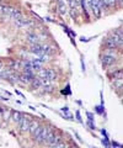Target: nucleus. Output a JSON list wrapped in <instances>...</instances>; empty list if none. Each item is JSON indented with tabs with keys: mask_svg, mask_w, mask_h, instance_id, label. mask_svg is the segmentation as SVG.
Wrapping results in <instances>:
<instances>
[{
	"mask_svg": "<svg viewBox=\"0 0 123 148\" xmlns=\"http://www.w3.org/2000/svg\"><path fill=\"white\" fill-rule=\"evenodd\" d=\"M54 52L53 47L48 46V44H41V43H35L31 46V53H33L35 56H43V54H52Z\"/></svg>",
	"mask_w": 123,
	"mask_h": 148,
	"instance_id": "1",
	"label": "nucleus"
},
{
	"mask_svg": "<svg viewBox=\"0 0 123 148\" xmlns=\"http://www.w3.org/2000/svg\"><path fill=\"white\" fill-rule=\"evenodd\" d=\"M3 68V64H1V62H0V69H1Z\"/></svg>",
	"mask_w": 123,
	"mask_h": 148,
	"instance_id": "26",
	"label": "nucleus"
},
{
	"mask_svg": "<svg viewBox=\"0 0 123 148\" xmlns=\"http://www.w3.org/2000/svg\"><path fill=\"white\" fill-rule=\"evenodd\" d=\"M95 111H96L97 114H104V106H102V105L96 106V108H95Z\"/></svg>",
	"mask_w": 123,
	"mask_h": 148,
	"instance_id": "16",
	"label": "nucleus"
},
{
	"mask_svg": "<svg viewBox=\"0 0 123 148\" xmlns=\"http://www.w3.org/2000/svg\"><path fill=\"white\" fill-rule=\"evenodd\" d=\"M111 77H112V79H118V78H122V71H121V69L114 71L112 74H111Z\"/></svg>",
	"mask_w": 123,
	"mask_h": 148,
	"instance_id": "14",
	"label": "nucleus"
},
{
	"mask_svg": "<svg viewBox=\"0 0 123 148\" xmlns=\"http://www.w3.org/2000/svg\"><path fill=\"white\" fill-rule=\"evenodd\" d=\"M101 61H102V64L104 67H111L112 64L116 63V58L114 57H111V56H107V54H102L101 56Z\"/></svg>",
	"mask_w": 123,
	"mask_h": 148,
	"instance_id": "7",
	"label": "nucleus"
},
{
	"mask_svg": "<svg viewBox=\"0 0 123 148\" xmlns=\"http://www.w3.org/2000/svg\"><path fill=\"white\" fill-rule=\"evenodd\" d=\"M38 126H39V125H38V122H37V121H31V123H30V128H28V131H30V132L33 135V133H35V131L38 128Z\"/></svg>",
	"mask_w": 123,
	"mask_h": 148,
	"instance_id": "12",
	"label": "nucleus"
},
{
	"mask_svg": "<svg viewBox=\"0 0 123 148\" xmlns=\"http://www.w3.org/2000/svg\"><path fill=\"white\" fill-rule=\"evenodd\" d=\"M11 112H12V111H11L10 109L4 108V109H3V112H1V116H3L4 120H5V121L9 120V118L11 117Z\"/></svg>",
	"mask_w": 123,
	"mask_h": 148,
	"instance_id": "11",
	"label": "nucleus"
},
{
	"mask_svg": "<svg viewBox=\"0 0 123 148\" xmlns=\"http://www.w3.org/2000/svg\"><path fill=\"white\" fill-rule=\"evenodd\" d=\"M11 65H12V68L15 69V68H19L20 63H19V62H16V61H15V62H12V64H11Z\"/></svg>",
	"mask_w": 123,
	"mask_h": 148,
	"instance_id": "18",
	"label": "nucleus"
},
{
	"mask_svg": "<svg viewBox=\"0 0 123 148\" xmlns=\"http://www.w3.org/2000/svg\"><path fill=\"white\" fill-rule=\"evenodd\" d=\"M3 14H5L9 19H12V20H15V19H19V17H21V12H20L17 9H14V7H4V11H3Z\"/></svg>",
	"mask_w": 123,
	"mask_h": 148,
	"instance_id": "4",
	"label": "nucleus"
},
{
	"mask_svg": "<svg viewBox=\"0 0 123 148\" xmlns=\"http://www.w3.org/2000/svg\"><path fill=\"white\" fill-rule=\"evenodd\" d=\"M15 25L19 27H30L33 25V22L31 21L30 19H25V17H19V19H15Z\"/></svg>",
	"mask_w": 123,
	"mask_h": 148,
	"instance_id": "6",
	"label": "nucleus"
},
{
	"mask_svg": "<svg viewBox=\"0 0 123 148\" xmlns=\"http://www.w3.org/2000/svg\"><path fill=\"white\" fill-rule=\"evenodd\" d=\"M61 110H63V111H64V112H67V114L69 112V109H68V108H63V109H61Z\"/></svg>",
	"mask_w": 123,
	"mask_h": 148,
	"instance_id": "24",
	"label": "nucleus"
},
{
	"mask_svg": "<svg viewBox=\"0 0 123 148\" xmlns=\"http://www.w3.org/2000/svg\"><path fill=\"white\" fill-rule=\"evenodd\" d=\"M38 77L41 79H47V80H54L55 78V73L53 69H42L41 68L38 71Z\"/></svg>",
	"mask_w": 123,
	"mask_h": 148,
	"instance_id": "3",
	"label": "nucleus"
},
{
	"mask_svg": "<svg viewBox=\"0 0 123 148\" xmlns=\"http://www.w3.org/2000/svg\"><path fill=\"white\" fill-rule=\"evenodd\" d=\"M11 114H12L11 118H12V121H14L15 123H19L20 120H21V117H22V115H23V114L20 112V111H12Z\"/></svg>",
	"mask_w": 123,
	"mask_h": 148,
	"instance_id": "10",
	"label": "nucleus"
},
{
	"mask_svg": "<svg viewBox=\"0 0 123 148\" xmlns=\"http://www.w3.org/2000/svg\"><path fill=\"white\" fill-rule=\"evenodd\" d=\"M27 41L30 43L32 44H35V43H39V36L38 35H35V34H28L27 35Z\"/></svg>",
	"mask_w": 123,
	"mask_h": 148,
	"instance_id": "9",
	"label": "nucleus"
},
{
	"mask_svg": "<svg viewBox=\"0 0 123 148\" xmlns=\"http://www.w3.org/2000/svg\"><path fill=\"white\" fill-rule=\"evenodd\" d=\"M76 120L78 121H79V122H83V121H81V116H80V112H79V111H76Z\"/></svg>",
	"mask_w": 123,
	"mask_h": 148,
	"instance_id": "19",
	"label": "nucleus"
},
{
	"mask_svg": "<svg viewBox=\"0 0 123 148\" xmlns=\"http://www.w3.org/2000/svg\"><path fill=\"white\" fill-rule=\"evenodd\" d=\"M30 123H31V120H30V116H26V115H22L21 120L19 122V127H20V131L22 132H26L30 128Z\"/></svg>",
	"mask_w": 123,
	"mask_h": 148,
	"instance_id": "5",
	"label": "nucleus"
},
{
	"mask_svg": "<svg viewBox=\"0 0 123 148\" xmlns=\"http://www.w3.org/2000/svg\"><path fill=\"white\" fill-rule=\"evenodd\" d=\"M86 116L89 117V121H94V115L91 112H86Z\"/></svg>",
	"mask_w": 123,
	"mask_h": 148,
	"instance_id": "17",
	"label": "nucleus"
},
{
	"mask_svg": "<svg viewBox=\"0 0 123 148\" xmlns=\"http://www.w3.org/2000/svg\"><path fill=\"white\" fill-rule=\"evenodd\" d=\"M81 41H83V42H88L89 38H85V37H81Z\"/></svg>",
	"mask_w": 123,
	"mask_h": 148,
	"instance_id": "23",
	"label": "nucleus"
},
{
	"mask_svg": "<svg viewBox=\"0 0 123 148\" xmlns=\"http://www.w3.org/2000/svg\"><path fill=\"white\" fill-rule=\"evenodd\" d=\"M112 146L113 147H121V145L120 143H117V142H112Z\"/></svg>",
	"mask_w": 123,
	"mask_h": 148,
	"instance_id": "22",
	"label": "nucleus"
},
{
	"mask_svg": "<svg viewBox=\"0 0 123 148\" xmlns=\"http://www.w3.org/2000/svg\"><path fill=\"white\" fill-rule=\"evenodd\" d=\"M113 86L116 89L121 90L122 89V78H118V79H116V80L113 79Z\"/></svg>",
	"mask_w": 123,
	"mask_h": 148,
	"instance_id": "13",
	"label": "nucleus"
},
{
	"mask_svg": "<svg viewBox=\"0 0 123 148\" xmlns=\"http://www.w3.org/2000/svg\"><path fill=\"white\" fill-rule=\"evenodd\" d=\"M104 43L106 44V47H107V48H117V47H118L117 42H116V41H114L111 36H110V37H106L105 41H104Z\"/></svg>",
	"mask_w": 123,
	"mask_h": 148,
	"instance_id": "8",
	"label": "nucleus"
},
{
	"mask_svg": "<svg viewBox=\"0 0 123 148\" xmlns=\"http://www.w3.org/2000/svg\"><path fill=\"white\" fill-rule=\"evenodd\" d=\"M88 125L90 126V128H91V130H95V126L92 125V121H89V122H88Z\"/></svg>",
	"mask_w": 123,
	"mask_h": 148,
	"instance_id": "20",
	"label": "nucleus"
},
{
	"mask_svg": "<svg viewBox=\"0 0 123 148\" xmlns=\"http://www.w3.org/2000/svg\"><path fill=\"white\" fill-rule=\"evenodd\" d=\"M3 109H4V108H1V106H0V115H1V112H3Z\"/></svg>",
	"mask_w": 123,
	"mask_h": 148,
	"instance_id": "25",
	"label": "nucleus"
},
{
	"mask_svg": "<svg viewBox=\"0 0 123 148\" xmlns=\"http://www.w3.org/2000/svg\"><path fill=\"white\" fill-rule=\"evenodd\" d=\"M15 93H16V94H17V95H20V96H22V98H25V95H23V94H22L21 91H19V90H15Z\"/></svg>",
	"mask_w": 123,
	"mask_h": 148,
	"instance_id": "21",
	"label": "nucleus"
},
{
	"mask_svg": "<svg viewBox=\"0 0 123 148\" xmlns=\"http://www.w3.org/2000/svg\"><path fill=\"white\" fill-rule=\"evenodd\" d=\"M47 132H48V127H39L38 126V128L35 131V133L32 136L35 137V141L39 143V142L44 141V138H46V136H47Z\"/></svg>",
	"mask_w": 123,
	"mask_h": 148,
	"instance_id": "2",
	"label": "nucleus"
},
{
	"mask_svg": "<svg viewBox=\"0 0 123 148\" xmlns=\"http://www.w3.org/2000/svg\"><path fill=\"white\" fill-rule=\"evenodd\" d=\"M59 11H60V14H65L67 12V5L64 3H59Z\"/></svg>",
	"mask_w": 123,
	"mask_h": 148,
	"instance_id": "15",
	"label": "nucleus"
}]
</instances>
